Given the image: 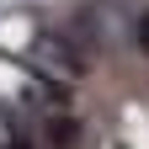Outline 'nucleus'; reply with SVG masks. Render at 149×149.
Here are the masks:
<instances>
[{
  "instance_id": "1",
  "label": "nucleus",
  "mask_w": 149,
  "mask_h": 149,
  "mask_svg": "<svg viewBox=\"0 0 149 149\" xmlns=\"http://www.w3.org/2000/svg\"><path fill=\"white\" fill-rule=\"evenodd\" d=\"M37 53H43L48 64H59L64 74H85V59H80V53H74V48L64 43V37H53V32L43 37V43H37Z\"/></svg>"
},
{
  "instance_id": "2",
  "label": "nucleus",
  "mask_w": 149,
  "mask_h": 149,
  "mask_svg": "<svg viewBox=\"0 0 149 149\" xmlns=\"http://www.w3.org/2000/svg\"><path fill=\"white\" fill-rule=\"evenodd\" d=\"M43 133H48V144H53V149H74V144L85 139L74 117H48V128H43Z\"/></svg>"
},
{
  "instance_id": "3",
  "label": "nucleus",
  "mask_w": 149,
  "mask_h": 149,
  "mask_svg": "<svg viewBox=\"0 0 149 149\" xmlns=\"http://www.w3.org/2000/svg\"><path fill=\"white\" fill-rule=\"evenodd\" d=\"M133 43H139V53H144V59H149V11L139 16V27H133Z\"/></svg>"
},
{
  "instance_id": "4",
  "label": "nucleus",
  "mask_w": 149,
  "mask_h": 149,
  "mask_svg": "<svg viewBox=\"0 0 149 149\" xmlns=\"http://www.w3.org/2000/svg\"><path fill=\"white\" fill-rule=\"evenodd\" d=\"M6 149H32V139H16V133H11V139H6Z\"/></svg>"
}]
</instances>
